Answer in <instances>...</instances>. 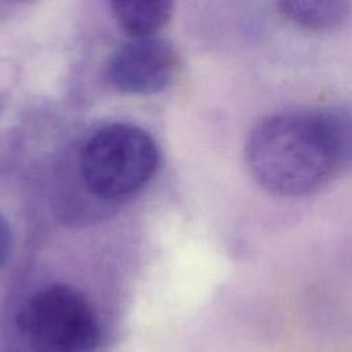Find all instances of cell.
Listing matches in <instances>:
<instances>
[{"instance_id": "cell-6", "label": "cell", "mask_w": 352, "mask_h": 352, "mask_svg": "<svg viewBox=\"0 0 352 352\" xmlns=\"http://www.w3.org/2000/svg\"><path fill=\"white\" fill-rule=\"evenodd\" d=\"M118 25L135 38L151 37L170 18L172 3L165 0H121L111 3Z\"/></svg>"}, {"instance_id": "cell-4", "label": "cell", "mask_w": 352, "mask_h": 352, "mask_svg": "<svg viewBox=\"0 0 352 352\" xmlns=\"http://www.w3.org/2000/svg\"><path fill=\"white\" fill-rule=\"evenodd\" d=\"M177 65L176 52L164 40L133 38L113 54L109 62V78L120 91L150 95L170 84Z\"/></svg>"}, {"instance_id": "cell-2", "label": "cell", "mask_w": 352, "mask_h": 352, "mask_svg": "<svg viewBox=\"0 0 352 352\" xmlns=\"http://www.w3.org/2000/svg\"><path fill=\"white\" fill-rule=\"evenodd\" d=\"M158 165V150L143 129L111 124L92 135L81 151L80 168L91 192L118 198L143 187Z\"/></svg>"}, {"instance_id": "cell-7", "label": "cell", "mask_w": 352, "mask_h": 352, "mask_svg": "<svg viewBox=\"0 0 352 352\" xmlns=\"http://www.w3.org/2000/svg\"><path fill=\"white\" fill-rule=\"evenodd\" d=\"M342 172H352V109L326 107Z\"/></svg>"}, {"instance_id": "cell-5", "label": "cell", "mask_w": 352, "mask_h": 352, "mask_svg": "<svg viewBox=\"0 0 352 352\" xmlns=\"http://www.w3.org/2000/svg\"><path fill=\"white\" fill-rule=\"evenodd\" d=\"M276 7L283 19L315 33L340 29L349 16L345 1H279Z\"/></svg>"}, {"instance_id": "cell-3", "label": "cell", "mask_w": 352, "mask_h": 352, "mask_svg": "<svg viewBox=\"0 0 352 352\" xmlns=\"http://www.w3.org/2000/svg\"><path fill=\"white\" fill-rule=\"evenodd\" d=\"M18 326L34 352H91L100 341L91 304L62 283L36 292L21 309Z\"/></svg>"}, {"instance_id": "cell-1", "label": "cell", "mask_w": 352, "mask_h": 352, "mask_svg": "<svg viewBox=\"0 0 352 352\" xmlns=\"http://www.w3.org/2000/svg\"><path fill=\"white\" fill-rule=\"evenodd\" d=\"M245 160L258 186L285 198L312 195L342 173L326 107L260 118L248 133Z\"/></svg>"}, {"instance_id": "cell-8", "label": "cell", "mask_w": 352, "mask_h": 352, "mask_svg": "<svg viewBox=\"0 0 352 352\" xmlns=\"http://www.w3.org/2000/svg\"><path fill=\"white\" fill-rule=\"evenodd\" d=\"M11 250V230L6 219L0 214V270L7 263Z\"/></svg>"}]
</instances>
